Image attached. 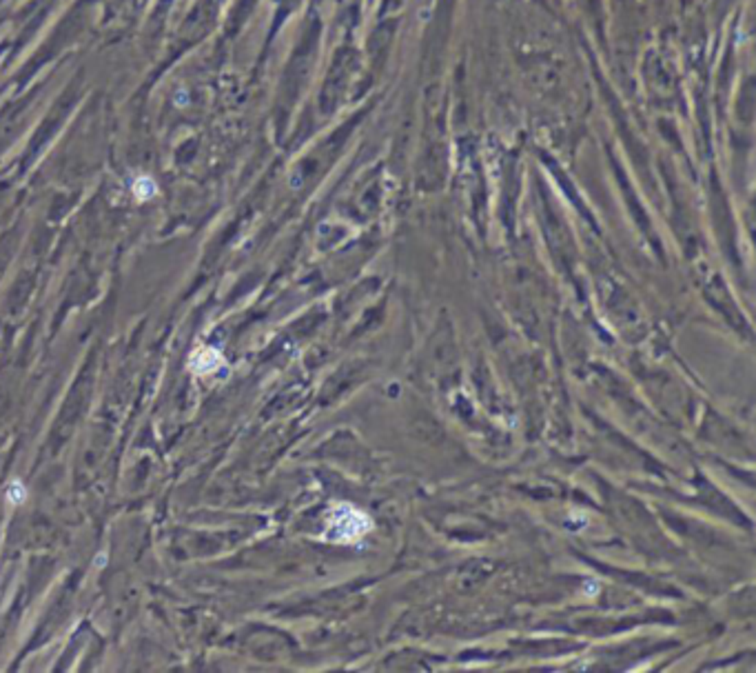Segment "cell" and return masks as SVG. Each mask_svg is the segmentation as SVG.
<instances>
[{
    "label": "cell",
    "instance_id": "1",
    "mask_svg": "<svg viewBox=\"0 0 756 673\" xmlns=\"http://www.w3.org/2000/svg\"><path fill=\"white\" fill-rule=\"evenodd\" d=\"M371 520L360 509L351 504H337L328 513V527L326 534L330 540L337 542H357L362 540L366 531H371Z\"/></svg>",
    "mask_w": 756,
    "mask_h": 673
},
{
    "label": "cell",
    "instance_id": "2",
    "mask_svg": "<svg viewBox=\"0 0 756 673\" xmlns=\"http://www.w3.org/2000/svg\"><path fill=\"white\" fill-rule=\"evenodd\" d=\"M222 364V353L211 347H204L191 358V369L195 373H211Z\"/></svg>",
    "mask_w": 756,
    "mask_h": 673
},
{
    "label": "cell",
    "instance_id": "3",
    "mask_svg": "<svg viewBox=\"0 0 756 673\" xmlns=\"http://www.w3.org/2000/svg\"><path fill=\"white\" fill-rule=\"evenodd\" d=\"M5 495H7V500L12 502V504H23V502H25V498H27V491H25V487H23L21 482L14 480V482L7 487Z\"/></svg>",
    "mask_w": 756,
    "mask_h": 673
},
{
    "label": "cell",
    "instance_id": "4",
    "mask_svg": "<svg viewBox=\"0 0 756 673\" xmlns=\"http://www.w3.org/2000/svg\"><path fill=\"white\" fill-rule=\"evenodd\" d=\"M136 193H138V198L147 200L149 196H154V193H156V187H154V182H151L149 178H140V182H138V187H136Z\"/></svg>",
    "mask_w": 756,
    "mask_h": 673
}]
</instances>
